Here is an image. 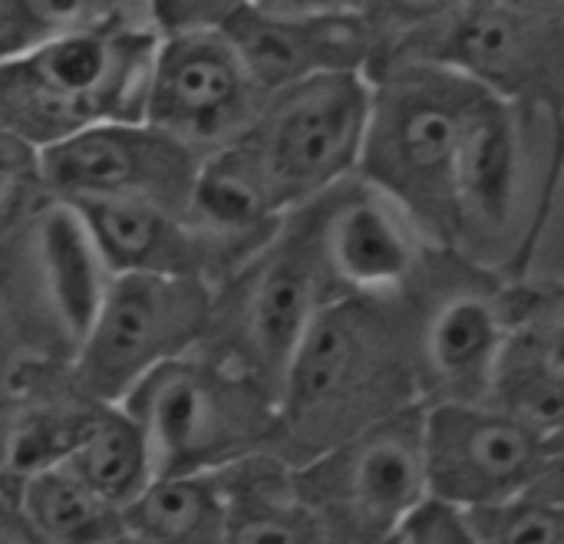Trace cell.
Returning <instances> with one entry per match:
<instances>
[{"instance_id":"1","label":"cell","mask_w":564,"mask_h":544,"mask_svg":"<svg viewBox=\"0 0 564 544\" xmlns=\"http://www.w3.org/2000/svg\"><path fill=\"white\" fill-rule=\"evenodd\" d=\"M390 304L397 301L324 304L284 373L271 456L297 469L377 420L423 403L416 337L406 344Z\"/></svg>"},{"instance_id":"2","label":"cell","mask_w":564,"mask_h":544,"mask_svg":"<svg viewBox=\"0 0 564 544\" xmlns=\"http://www.w3.org/2000/svg\"><path fill=\"white\" fill-rule=\"evenodd\" d=\"M482 83L446 63H397L370 76V119L357 175L397 202L430 244H456V172Z\"/></svg>"},{"instance_id":"3","label":"cell","mask_w":564,"mask_h":544,"mask_svg":"<svg viewBox=\"0 0 564 544\" xmlns=\"http://www.w3.org/2000/svg\"><path fill=\"white\" fill-rule=\"evenodd\" d=\"M159 40L152 26H109L3 56L0 132L43 152L106 122H139Z\"/></svg>"},{"instance_id":"4","label":"cell","mask_w":564,"mask_h":544,"mask_svg":"<svg viewBox=\"0 0 564 544\" xmlns=\"http://www.w3.org/2000/svg\"><path fill=\"white\" fill-rule=\"evenodd\" d=\"M119 406L142 429L155 476H212L268 453L278 423L261 383L202 350L152 370Z\"/></svg>"},{"instance_id":"5","label":"cell","mask_w":564,"mask_h":544,"mask_svg":"<svg viewBox=\"0 0 564 544\" xmlns=\"http://www.w3.org/2000/svg\"><path fill=\"white\" fill-rule=\"evenodd\" d=\"M327 301L334 297L311 231L291 211L274 241L215 287L212 324L198 350L278 400L284 373Z\"/></svg>"},{"instance_id":"6","label":"cell","mask_w":564,"mask_h":544,"mask_svg":"<svg viewBox=\"0 0 564 544\" xmlns=\"http://www.w3.org/2000/svg\"><path fill=\"white\" fill-rule=\"evenodd\" d=\"M370 119V79L330 73L278 89L248 132L231 142L281 215H291L360 168Z\"/></svg>"},{"instance_id":"7","label":"cell","mask_w":564,"mask_h":544,"mask_svg":"<svg viewBox=\"0 0 564 544\" xmlns=\"http://www.w3.org/2000/svg\"><path fill=\"white\" fill-rule=\"evenodd\" d=\"M549 106L512 102L486 89L473 106L456 172V244L479 261H516L542 211L545 159L539 119Z\"/></svg>"},{"instance_id":"8","label":"cell","mask_w":564,"mask_h":544,"mask_svg":"<svg viewBox=\"0 0 564 544\" xmlns=\"http://www.w3.org/2000/svg\"><path fill=\"white\" fill-rule=\"evenodd\" d=\"M215 291L192 278L119 274L69 360V383L89 403H122L152 370L208 334Z\"/></svg>"},{"instance_id":"9","label":"cell","mask_w":564,"mask_h":544,"mask_svg":"<svg viewBox=\"0 0 564 544\" xmlns=\"http://www.w3.org/2000/svg\"><path fill=\"white\" fill-rule=\"evenodd\" d=\"M423 413L426 403L403 406L294 469L301 496L347 544L393 538L400 522L430 499Z\"/></svg>"},{"instance_id":"10","label":"cell","mask_w":564,"mask_h":544,"mask_svg":"<svg viewBox=\"0 0 564 544\" xmlns=\"http://www.w3.org/2000/svg\"><path fill=\"white\" fill-rule=\"evenodd\" d=\"M330 297L397 301L423 274L430 238L380 188L350 175L327 195L297 208Z\"/></svg>"},{"instance_id":"11","label":"cell","mask_w":564,"mask_h":544,"mask_svg":"<svg viewBox=\"0 0 564 544\" xmlns=\"http://www.w3.org/2000/svg\"><path fill=\"white\" fill-rule=\"evenodd\" d=\"M423 449L430 499L476 512L532 492L545 429L499 403H426Z\"/></svg>"},{"instance_id":"12","label":"cell","mask_w":564,"mask_h":544,"mask_svg":"<svg viewBox=\"0 0 564 544\" xmlns=\"http://www.w3.org/2000/svg\"><path fill=\"white\" fill-rule=\"evenodd\" d=\"M202 155L149 122H106L40 152L53 202H142L188 211Z\"/></svg>"},{"instance_id":"13","label":"cell","mask_w":564,"mask_h":544,"mask_svg":"<svg viewBox=\"0 0 564 544\" xmlns=\"http://www.w3.org/2000/svg\"><path fill=\"white\" fill-rule=\"evenodd\" d=\"M264 99L225 30L172 33L159 40L142 122L208 159L248 132Z\"/></svg>"},{"instance_id":"14","label":"cell","mask_w":564,"mask_h":544,"mask_svg":"<svg viewBox=\"0 0 564 544\" xmlns=\"http://www.w3.org/2000/svg\"><path fill=\"white\" fill-rule=\"evenodd\" d=\"M426 63L463 69L502 99L564 112V20L476 0Z\"/></svg>"},{"instance_id":"15","label":"cell","mask_w":564,"mask_h":544,"mask_svg":"<svg viewBox=\"0 0 564 544\" xmlns=\"http://www.w3.org/2000/svg\"><path fill=\"white\" fill-rule=\"evenodd\" d=\"M516 330V301L482 287L443 294L416 330L423 403H492Z\"/></svg>"},{"instance_id":"16","label":"cell","mask_w":564,"mask_h":544,"mask_svg":"<svg viewBox=\"0 0 564 544\" xmlns=\"http://www.w3.org/2000/svg\"><path fill=\"white\" fill-rule=\"evenodd\" d=\"M221 30L264 96L330 73L367 76L373 56V40L360 13L274 17L245 3Z\"/></svg>"},{"instance_id":"17","label":"cell","mask_w":564,"mask_h":544,"mask_svg":"<svg viewBox=\"0 0 564 544\" xmlns=\"http://www.w3.org/2000/svg\"><path fill=\"white\" fill-rule=\"evenodd\" d=\"M73 208L86 221L112 278H192L215 291L221 278L218 258L188 215L142 202H79Z\"/></svg>"},{"instance_id":"18","label":"cell","mask_w":564,"mask_h":544,"mask_svg":"<svg viewBox=\"0 0 564 544\" xmlns=\"http://www.w3.org/2000/svg\"><path fill=\"white\" fill-rule=\"evenodd\" d=\"M26 248L36 268L43 301L63 340L76 353L106 301L112 271L106 268L86 221L66 202L50 198L33 215V221L26 225Z\"/></svg>"},{"instance_id":"19","label":"cell","mask_w":564,"mask_h":544,"mask_svg":"<svg viewBox=\"0 0 564 544\" xmlns=\"http://www.w3.org/2000/svg\"><path fill=\"white\" fill-rule=\"evenodd\" d=\"M225 489V544H347L301 496L294 469L258 453L218 472Z\"/></svg>"},{"instance_id":"20","label":"cell","mask_w":564,"mask_h":544,"mask_svg":"<svg viewBox=\"0 0 564 544\" xmlns=\"http://www.w3.org/2000/svg\"><path fill=\"white\" fill-rule=\"evenodd\" d=\"M46 360H73V347L43 301L23 228L0 251V423L17 410L30 370Z\"/></svg>"},{"instance_id":"21","label":"cell","mask_w":564,"mask_h":544,"mask_svg":"<svg viewBox=\"0 0 564 544\" xmlns=\"http://www.w3.org/2000/svg\"><path fill=\"white\" fill-rule=\"evenodd\" d=\"M59 466L119 512L129 509L155 479L149 443L119 403H99L89 413L79 439Z\"/></svg>"},{"instance_id":"22","label":"cell","mask_w":564,"mask_h":544,"mask_svg":"<svg viewBox=\"0 0 564 544\" xmlns=\"http://www.w3.org/2000/svg\"><path fill=\"white\" fill-rule=\"evenodd\" d=\"M225 489L212 476H155L122 509L129 535L159 544H225Z\"/></svg>"},{"instance_id":"23","label":"cell","mask_w":564,"mask_h":544,"mask_svg":"<svg viewBox=\"0 0 564 544\" xmlns=\"http://www.w3.org/2000/svg\"><path fill=\"white\" fill-rule=\"evenodd\" d=\"M13 489L43 544H112L126 532L122 512L106 505L59 463L23 476Z\"/></svg>"},{"instance_id":"24","label":"cell","mask_w":564,"mask_h":544,"mask_svg":"<svg viewBox=\"0 0 564 544\" xmlns=\"http://www.w3.org/2000/svg\"><path fill=\"white\" fill-rule=\"evenodd\" d=\"M109 26H152V20L142 0H0V59Z\"/></svg>"},{"instance_id":"25","label":"cell","mask_w":564,"mask_h":544,"mask_svg":"<svg viewBox=\"0 0 564 544\" xmlns=\"http://www.w3.org/2000/svg\"><path fill=\"white\" fill-rule=\"evenodd\" d=\"M476 0H367L364 23L373 40L367 79L397 63L430 59L436 43Z\"/></svg>"},{"instance_id":"26","label":"cell","mask_w":564,"mask_h":544,"mask_svg":"<svg viewBox=\"0 0 564 544\" xmlns=\"http://www.w3.org/2000/svg\"><path fill=\"white\" fill-rule=\"evenodd\" d=\"M46 202L50 195L40 175V152L0 132V251L23 235Z\"/></svg>"},{"instance_id":"27","label":"cell","mask_w":564,"mask_h":544,"mask_svg":"<svg viewBox=\"0 0 564 544\" xmlns=\"http://www.w3.org/2000/svg\"><path fill=\"white\" fill-rule=\"evenodd\" d=\"M466 515L479 544H564L562 509L529 492Z\"/></svg>"},{"instance_id":"28","label":"cell","mask_w":564,"mask_h":544,"mask_svg":"<svg viewBox=\"0 0 564 544\" xmlns=\"http://www.w3.org/2000/svg\"><path fill=\"white\" fill-rule=\"evenodd\" d=\"M393 544H479V538L463 509L426 499L400 522Z\"/></svg>"},{"instance_id":"29","label":"cell","mask_w":564,"mask_h":544,"mask_svg":"<svg viewBox=\"0 0 564 544\" xmlns=\"http://www.w3.org/2000/svg\"><path fill=\"white\" fill-rule=\"evenodd\" d=\"M159 36L221 30L248 0H142Z\"/></svg>"},{"instance_id":"30","label":"cell","mask_w":564,"mask_h":544,"mask_svg":"<svg viewBox=\"0 0 564 544\" xmlns=\"http://www.w3.org/2000/svg\"><path fill=\"white\" fill-rule=\"evenodd\" d=\"M529 496L564 512V426L545 429V463Z\"/></svg>"},{"instance_id":"31","label":"cell","mask_w":564,"mask_h":544,"mask_svg":"<svg viewBox=\"0 0 564 544\" xmlns=\"http://www.w3.org/2000/svg\"><path fill=\"white\" fill-rule=\"evenodd\" d=\"M248 7L274 17H340L364 13L367 0H248Z\"/></svg>"},{"instance_id":"32","label":"cell","mask_w":564,"mask_h":544,"mask_svg":"<svg viewBox=\"0 0 564 544\" xmlns=\"http://www.w3.org/2000/svg\"><path fill=\"white\" fill-rule=\"evenodd\" d=\"M0 544H43L17 502L13 482L0 479Z\"/></svg>"},{"instance_id":"33","label":"cell","mask_w":564,"mask_h":544,"mask_svg":"<svg viewBox=\"0 0 564 544\" xmlns=\"http://www.w3.org/2000/svg\"><path fill=\"white\" fill-rule=\"evenodd\" d=\"M492 7H506L525 17H549V20H564V0H482Z\"/></svg>"},{"instance_id":"34","label":"cell","mask_w":564,"mask_h":544,"mask_svg":"<svg viewBox=\"0 0 564 544\" xmlns=\"http://www.w3.org/2000/svg\"><path fill=\"white\" fill-rule=\"evenodd\" d=\"M112 544H159V542H149V538H139V535H129V532H122L119 538Z\"/></svg>"},{"instance_id":"35","label":"cell","mask_w":564,"mask_h":544,"mask_svg":"<svg viewBox=\"0 0 564 544\" xmlns=\"http://www.w3.org/2000/svg\"><path fill=\"white\" fill-rule=\"evenodd\" d=\"M370 544H393V538H383V542H370Z\"/></svg>"}]
</instances>
